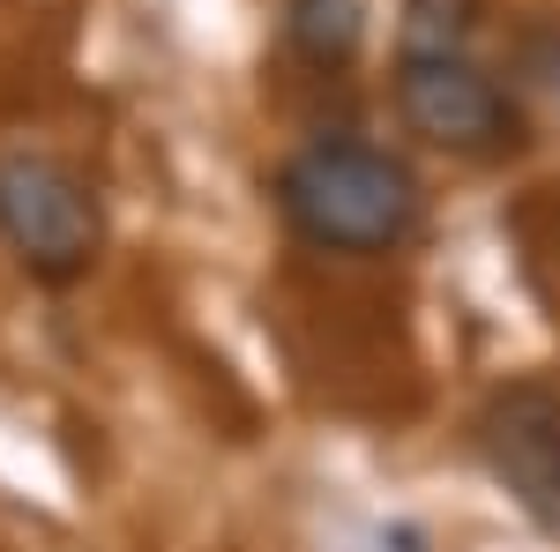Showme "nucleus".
Here are the masks:
<instances>
[{
  "label": "nucleus",
  "instance_id": "obj_3",
  "mask_svg": "<svg viewBox=\"0 0 560 552\" xmlns=\"http://www.w3.org/2000/svg\"><path fill=\"white\" fill-rule=\"evenodd\" d=\"M396 113L411 134H427L433 150H456V157H501L523 142L516 97L471 60V45H404Z\"/></svg>",
  "mask_w": 560,
  "mask_h": 552
},
{
  "label": "nucleus",
  "instance_id": "obj_1",
  "mask_svg": "<svg viewBox=\"0 0 560 552\" xmlns=\"http://www.w3.org/2000/svg\"><path fill=\"white\" fill-rule=\"evenodd\" d=\"M277 210L292 216L300 239L329 255H396L419 232V172L382 142L322 134L284 157Z\"/></svg>",
  "mask_w": 560,
  "mask_h": 552
},
{
  "label": "nucleus",
  "instance_id": "obj_2",
  "mask_svg": "<svg viewBox=\"0 0 560 552\" xmlns=\"http://www.w3.org/2000/svg\"><path fill=\"white\" fill-rule=\"evenodd\" d=\"M0 239L45 284H75L105 247V210L90 179L45 150H0Z\"/></svg>",
  "mask_w": 560,
  "mask_h": 552
},
{
  "label": "nucleus",
  "instance_id": "obj_5",
  "mask_svg": "<svg viewBox=\"0 0 560 552\" xmlns=\"http://www.w3.org/2000/svg\"><path fill=\"white\" fill-rule=\"evenodd\" d=\"M284 31L314 68H351L366 45V0H292Z\"/></svg>",
  "mask_w": 560,
  "mask_h": 552
},
{
  "label": "nucleus",
  "instance_id": "obj_4",
  "mask_svg": "<svg viewBox=\"0 0 560 552\" xmlns=\"http://www.w3.org/2000/svg\"><path fill=\"white\" fill-rule=\"evenodd\" d=\"M478 456L546 538H560V388L509 381L478 411Z\"/></svg>",
  "mask_w": 560,
  "mask_h": 552
},
{
  "label": "nucleus",
  "instance_id": "obj_6",
  "mask_svg": "<svg viewBox=\"0 0 560 552\" xmlns=\"http://www.w3.org/2000/svg\"><path fill=\"white\" fill-rule=\"evenodd\" d=\"M523 83L560 97V31H538V38L523 45Z\"/></svg>",
  "mask_w": 560,
  "mask_h": 552
}]
</instances>
